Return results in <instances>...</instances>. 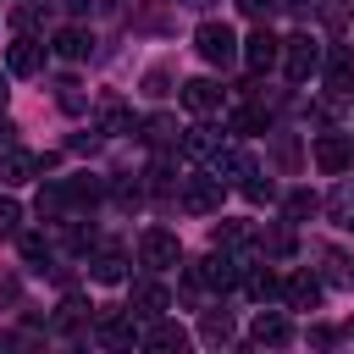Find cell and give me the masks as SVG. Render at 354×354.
<instances>
[{
    "instance_id": "obj_1",
    "label": "cell",
    "mask_w": 354,
    "mask_h": 354,
    "mask_svg": "<svg viewBox=\"0 0 354 354\" xmlns=\"http://www.w3.org/2000/svg\"><path fill=\"white\" fill-rule=\"evenodd\" d=\"M238 277H243V260H232L227 249H216V254H205L199 266H188V271H183L188 293H205V288H232Z\"/></svg>"
},
{
    "instance_id": "obj_2",
    "label": "cell",
    "mask_w": 354,
    "mask_h": 354,
    "mask_svg": "<svg viewBox=\"0 0 354 354\" xmlns=\"http://www.w3.org/2000/svg\"><path fill=\"white\" fill-rule=\"evenodd\" d=\"M282 66H288L293 83H310V77L321 72V39H310V33L282 39Z\"/></svg>"
},
{
    "instance_id": "obj_3",
    "label": "cell",
    "mask_w": 354,
    "mask_h": 354,
    "mask_svg": "<svg viewBox=\"0 0 354 354\" xmlns=\"http://www.w3.org/2000/svg\"><path fill=\"white\" fill-rule=\"evenodd\" d=\"M194 50H199L210 66H232V61H238V39H232V28H227V22H199Z\"/></svg>"
},
{
    "instance_id": "obj_4",
    "label": "cell",
    "mask_w": 354,
    "mask_h": 354,
    "mask_svg": "<svg viewBox=\"0 0 354 354\" xmlns=\"http://www.w3.org/2000/svg\"><path fill=\"white\" fill-rule=\"evenodd\" d=\"M221 194H227V183L205 171V177H188L177 199H183V210H188V216H216V210H221Z\"/></svg>"
},
{
    "instance_id": "obj_5",
    "label": "cell",
    "mask_w": 354,
    "mask_h": 354,
    "mask_svg": "<svg viewBox=\"0 0 354 354\" xmlns=\"http://www.w3.org/2000/svg\"><path fill=\"white\" fill-rule=\"evenodd\" d=\"M138 260H144L149 271H171V266H183V243H177L171 232H160V227H155V232H144V238H138Z\"/></svg>"
},
{
    "instance_id": "obj_6",
    "label": "cell",
    "mask_w": 354,
    "mask_h": 354,
    "mask_svg": "<svg viewBox=\"0 0 354 354\" xmlns=\"http://www.w3.org/2000/svg\"><path fill=\"white\" fill-rule=\"evenodd\" d=\"M310 155H315V166H321L326 177H337V171L354 166V138H343V133H321Z\"/></svg>"
},
{
    "instance_id": "obj_7",
    "label": "cell",
    "mask_w": 354,
    "mask_h": 354,
    "mask_svg": "<svg viewBox=\"0 0 354 354\" xmlns=\"http://www.w3.org/2000/svg\"><path fill=\"white\" fill-rule=\"evenodd\" d=\"M205 160H210V177H221V183H238V188H243V183L254 177V160H249L243 149H232V144H221V149H210Z\"/></svg>"
},
{
    "instance_id": "obj_8",
    "label": "cell",
    "mask_w": 354,
    "mask_h": 354,
    "mask_svg": "<svg viewBox=\"0 0 354 354\" xmlns=\"http://www.w3.org/2000/svg\"><path fill=\"white\" fill-rule=\"evenodd\" d=\"M166 310H171V293H166L160 282H133V293H127V315L155 321V315H166Z\"/></svg>"
},
{
    "instance_id": "obj_9",
    "label": "cell",
    "mask_w": 354,
    "mask_h": 354,
    "mask_svg": "<svg viewBox=\"0 0 354 354\" xmlns=\"http://www.w3.org/2000/svg\"><path fill=\"white\" fill-rule=\"evenodd\" d=\"M243 61H249L254 72H271V66L282 61V39H277V33H266V28H254V33L243 39Z\"/></svg>"
},
{
    "instance_id": "obj_10",
    "label": "cell",
    "mask_w": 354,
    "mask_h": 354,
    "mask_svg": "<svg viewBox=\"0 0 354 354\" xmlns=\"http://www.w3.org/2000/svg\"><path fill=\"white\" fill-rule=\"evenodd\" d=\"M6 72H11V77H39V72H44V44H39V39H17V44L6 50Z\"/></svg>"
},
{
    "instance_id": "obj_11",
    "label": "cell",
    "mask_w": 354,
    "mask_h": 354,
    "mask_svg": "<svg viewBox=\"0 0 354 354\" xmlns=\"http://www.w3.org/2000/svg\"><path fill=\"white\" fill-rule=\"evenodd\" d=\"M183 111H194V116H216V111H221V83H210V77H188V83H183Z\"/></svg>"
},
{
    "instance_id": "obj_12",
    "label": "cell",
    "mask_w": 354,
    "mask_h": 354,
    "mask_svg": "<svg viewBox=\"0 0 354 354\" xmlns=\"http://www.w3.org/2000/svg\"><path fill=\"white\" fill-rule=\"evenodd\" d=\"M288 337H293V326H288V315H277V310H260L254 326H249V343H260V348H282Z\"/></svg>"
},
{
    "instance_id": "obj_13",
    "label": "cell",
    "mask_w": 354,
    "mask_h": 354,
    "mask_svg": "<svg viewBox=\"0 0 354 354\" xmlns=\"http://www.w3.org/2000/svg\"><path fill=\"white\" fill-rule=\"evenodd\" d=\"M33 177H39V155H28V149H0V183H6V188L33 183Z\"/></svg>"
},
{
    "instance_id": "obj_14",
    "label": "cell",
    "mask_w": 354,
    "mask_h": 354,
    "mask_svg": "<svg viewBox=\"0 0 354 354\" xmlns=\"http://www.w3.org/2000/svg\"><path fill=\"white\" fill-rule=\"evenodd\" d=\"M94 337H100L105 348H133V343H138V332H133V315H100Z\"/></svg>"
},
{
    "instance_id": "obj_15",
    "label": "cell",
    "mask_w": 354,
    "mask_h": 354,
    "mask_svg": "<svg viewBox=\"0 0 354 354\" xmlns=\"http://www.w3.org/2000/svg\"><path fill=\"white\" fill-rule=\"evenodd\" d=\"M144 348H160V354H183V348H188V332H183L177 321H160V315H155V326L144 332Z\"/></svg>"
},
{
    "instance_id": "obj_16",
    "label": "cell",
    "mask_w": 354,
    "mask_h": 354,
    "mask_svg": "<svg viewBox=\"0 0 354 354\" xmlns=\"http://www.w3.org/2000/svg\"><path fill=\"white\" fill-rule=\"evenodd\" d=\"M282 299H288L293 310H315V304H321V282H315L310 271H299V277L282 282Z\"/></svg>"
},
{
    "instance_id": "obj_17",
    "label": "cell",
    "mask_w": 354,
    "mask_h": 354,
    "mask_svg": "<svg viewBox=\"0 0 354 354\" xmlns=\"http://www.w3.org/2000/svg\"><path fill=\"white\" fill-rule=\"evenodd\" d=\"M326 88H332V94H354V50H332V61H326Z\"/></svg>"
},
{
    "instance_id": "obj_18",
    "label": "cell",
    "mask_w": 354,
    "mask_h": 354,
    "mask_svg": "<svg viewBox=\"0 0 354 354\" xmlns=\"http://www.w3.org/2000/svg\"><path fill=\"white\" fill-rule=\"evenodd\" d=\"M100 133H133V111L122 105V94L100 100Z\"/></svg>"
},
{
    "instance_id": "obj_19",
    "label": "cell",
    "mask_w": 354,
    "mask_h": 354,
    "mask_svg": "<svg viewBox=\"0 0 354 354\" xmlns=\"http://www.w3.org/2000/svg\"><path fill=\"white\" fill-rule=\"evenodd\" d=\"M122 277H127V249L105 243V249L94 254V282H122Z\"/></svg>"
},
{
    "instance_id": "obj_20",
    "label": "cell",
    "mask_w": 354,
    "mask_h": 354,
    "mask_svg": "<svg viewBox=\"0 0 354 354\" xmlns=\"http://www.w3.org/2000/svg\"><path fill=\"white\" fill-rule=\"evenodd\" d=\"M243 288H249V299L266 304V299L282 293V277H277V271H260V266H243Z\"/></svg>"
},
{
    "instance_id": "obj_21",
    "label": "cell",
    "mask_w": 354,
    "mask_h": 354,
    "mask_svg": "<svg viewBox=\"0 0 354 354\" xmlns=\"http://www.w3.org/2000/svg\"><path fill=\"white\" fill-rule=\"evenodd\" d=\"M88 44H94V39H88V33H83V28H61V33H55V44H50V50H55V55H61V61H83V55H88Z\"/></svg>"
},
{
    "instance_id": "obj_22",
    "label": "cell",
    "mask_w": 354,
    "mask_h": 354,
    "mask_svg": "<svg viewBox=\"0 0 354 354\" xmlns=\"http://www.w3.org/2000/svg\"><path fill=\"white\" fill-rule=\"evenodd\" d=\"M199 337H205L210 348L232 343V315H227V310H205V321H199Z\"/></svg>"
},
{
    "instance_id": "obj_23",
    "label": "cell",
    "mask_w": 354,
    "mask_h": 354,
    "mask_svg": "<svg viewBox=\"0 0 354 354\" xmlns=\"http://www.w3.org/2000/svg\"><path fill=\"white\" fill-rule=\"evenodd\" d=\"M266 122H271V116H266L260 105H243V111H232V116H227V133L249 138V133H266Z\"/></svg>"
},
{
    "instance_id": "obj_24",
    "label": "cell",
    "mask_w": 354,
    "mask_h": 354,
    "mask_svg": "<svg viewBox=\"0 0 354 354\" xmlns=\"http://www.w3.org/2000/svg\"><path fill=\"white\" fill-rule=\"evenodd\" d=\"M177 116H149L144 122V144H155V149H166V144H177Z\"/></svg>"
},
{
    "instance_id": "obj_25",
    "label": "cell",
    "mask_w": 354,
    "mask_h": 354,
    "mask_svg": "<svg viewBox=\"0 0 354 354\" xmlns=\"http://www.w3.org/2000/svg\"><path fill=\"white\" fill-rule=\"evenodd\" d=\"M210 243H216V249H243V243H249V227H243V221H216Z\"/></svg>"
},
{
    "instance_id": "obj_26",
    "label": "cell",
    "mask_w": 354,
    "mask_h": 354,
    "mask_svg": "<svg viewBox=\"0 0 354 354\" xmlns=\"http://www.w3.org/2000/svg\"><path fill=\"white\" fill-rule=\"evenodd\" d=\"M326 210H332V221H337L343 232H354V188H337V194L326 199Z\"/></svg>"
},
{
    "instance_id": "obj_27",
    "label": "cell",
    "mask_w": 354,
    "mask_h": 354,
    "mask_svg": "<svg viewBox=\"0 0 354 354\" xmlns=\"http://www.w3.org/2000/svg\"><path fill=\"white\" fill-rule=\"evenodd\" d=\"M183 149L188 155H210V149H221V138L210 127H183Z\"/></svg>"
},
{
    "instance_id": "obj_28",
    "label": "cell",
    "mask_w": 354,
    "mask_h": 354,
    "mask_svg": "<svg viewBox=\"0 0 354 354\" xmlns=\"http://www.w3.org/2000/svg\"><path fill=\"white\" fill-rule=\"evenodd\" d=\"M55 100H61V111H72V116L83 111V88H77L72 77H66V83H55Z\"/></svg>"
},
{
    "instance_id": "obj_29",
    "label": "cell",
    "mask_w": 354,
    "mask_h": 354,
    "mask_svg": "<svg viewBox=\"0 0 354 354\" xmlns=\"http://www.w3.org/2000/svg\"><path fill=\"white\" fill-rule=\"evenodd\" d=\"M17 221H22V205H17V199H0V238H11Z\"/></svg>"
},
{
    "instance_id": "obj_30",
    "label": "cell",
    "mask_w": 354,
    "mask_h": 354,
    "mask_svg": "<svg viewBox=\"0 0 354 354\" xmlns=\"http://www.w3.org/2000/svg\"><path fill=\"white\" fill-rule=\"evenodd\" d=\"M11 22H17V28H39V22H44V6H17Z\"/></svg>"
},
{
    "instance_id": "obj_31",
    "label": "cell",
    "mask_w": 354,
    "mask_h": 354,
    "mask_svg": "<svg viewBox=\"0 0 354 354\" xmlns=\"http://www.w3.org/2000/svg\"><path fill=\"white\" fill-rule=\"evenodd\" d=\"M22 254H28V260H33V266H39V260H44V254H50V243H44V238H39V232H22Z\"/></svg>"
},
{
    "instance_id": "obj_32",
    "label": "cell",
    "mask_w": 354,
    "mask_h": 354,
    "mask_svg": "<svg viewBox=\"0 0 354 354\" xmlns=\"http://www.w3.org/2000/svg\"><path fill=\"white\" fill-rule=\"evenodd\" d=\"M321 260H326V282H348V260H343V254H332V249H326Z\"/></svg>"
},
{
    "instance_id": "obj_33",
    "label": "cell",
    "mask_w": 354,
    "mask_h": 354,
    "mask_svg": "<svg viewBox=\"0 0 354 354\" xmlns=\"http://www.w3.org/2000/svg\"><path fill=\"white\" fill-rule=\"evenodd\" d=\"M243 194H249V199H254V205H260V199H271V194H277V188H271V177H266V183H260V171H254V177H249V183H243Z\"/></svg>"
},
{
    "instance_id": "obj_34",
    "label": "cell",
    "mask_w": 354,
    "mask_h": 354,
    "mask_svg": "<svg viewBox=\"0 0 354 354\" xmlns=\"http://www.w3.org/2000/svg\"><path fill=\"white\" fill-rule=\"evenodd\" d=\"M315 210V194H288V216L299 221V216H310Z\"/></svg>"
},
{
    "instance_id": "obj_35",
    "label": "cell",
    "mask_w": 354,
    "mask_h": 354,
    "mask_svg": "<svg viewBox=\"0 0 354 354\" xmlns=\"http://www.w3.org/2000/svg\"><path fill=\"white\" fill-rule=\"evenodd\" d=\"M277 6H282V0H238V11H243V17H271Z\"/></svg>"
},
{
    "instance_id": "obj_36",
    "label": "cell",
    "mask_w": 354,
    "mask_h": 354,
    "mask_svg": "<svg viewBox=\"0 0 354 354\" xmlns=\"http://www.w3.org/2000/svg\"><path fill=\"white\" fill-rule=\"evenodd\" d=\"M166 83H171V72H166V66H155V72L144 77V88H149V94H166Z\"/></svg>"
},
{
    "instance_id": "obj_37",
    "label": "cell",
    "mask_w": 354,
    "mask_h": 354,
    "mask_svg": "<svg viewBox=\"0 0 354 354\" xmlns=\"http://www.w3.org/2000/svg\"><path fill=\"white\" fill-rule=\"evenodd\" d=\"M11 144H17V127H11L6 116H0V149H11Z\"/></svg>"
},
{
    "instance_id": "obj_38",
    "label": "cell",
    "mask_w": 354,
    "mask_h": 354,
    "mask_svg": "<svg viewBox=\"0 0 354 354\" xmlns=\"http://www.w3.org/2000/svg\"><path fill=\"white\" fill-rule=\"evenodd\" d=\"M282 6H293V11H321L326 0H282Z\"/></svg>"
},
{
    "instance_id": "obj_39",
    "label": "cell",
    "mask_w": 354,
    "mask_h": 354,
    "mask_svg": "<svg viewBox=\"0 0 354 354\" xmlns=\"http://www.w3.org/2000/svg\"><path fill=\"white\" fill-rule=\"evenodd\" d=\"M6 94H11V88H6V72H0V111H6Z\"/></svg>"
}]
</instances>
